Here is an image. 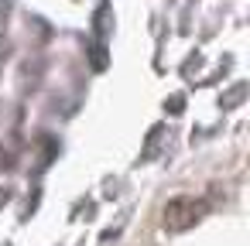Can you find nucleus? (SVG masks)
<instances>
[{
    "instance_id": "nucleus-1",
    "label": "nucleus",
    "mask_w": 250,
    "mask_h": 246,
    "mask_svg": "<svg viewBox=\"0 0 250 246\" xmlns=\"http://www.w3.org/2000/svg\"><path fill=\"white\" fill-rule=\"evenodd\" d=\"M202 212H206V205L195 202V198H171L165 205V229L168 232H185L199 222Z\"/></svg>"
}]
</instances>
